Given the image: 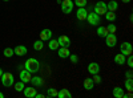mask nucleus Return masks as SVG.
<instances>
[{
	"mask_svg": "<svg viewBox=\"0 0 133 98\" xmlns=\"http://www.w3.org/2000/svg\"><path fill=\"white\" fill-rule=\"evenodd\" d=\"M4 2H8V0H4Z\"/></svg>",
	"mask_w": 133,
	"mask_h": 98,
	"instance_id": "nucleus-40",
	"label": "nucleus"
},
{
	"mask_svg": "<svg viewBox=\"0 0 133 98\" xmlns=\"http://www.w3.org/2000/svg\"><path fill=\"white\" fill-rule=\"evenodd\" d=\"M2 74H3V70H2V68H0V77H2Z\"/></svg>",
	"mask_w": 133,
	"mask_h": 98,
	"instance_id": "nucleus-39",
	"label": "nucleus"
},
{
	"mask_svg": "<svg viewBox=\"0 0 133 98\" xmlns=\"http://www.w3.org/2000/svg\"><path fill=\"white\" fill-rule=\"evenodd\" d=\"M3 54H4V57H12L14 56V49H11V48H5L3 50Z\"/></svg>",
	"mask_w": 133,
	"mask_h": 98,
	"instance_id": "nucleus-28",
	"label": "nucleus"
},
{
	"mask_svg": "<svg viewBox=\"0 0 133 98\" xmlns=\"http://www.w3.org/2000/svg\"><path fill=\"white\" fill-rule=\"evenodd\" d=\"M92 80H93L95 84H101V81H103L101 76H100L98 73H97V74H93V78H92Z\"/></svg>",
	"mask_w": 133,
	"mask_h": 98,
	"instance_id": "nucleus-32",
	"label": "nucleus"
},
{
	"mask_svg": "<svg viewBox=\"0 0 133 98\" xmlns=\"http://www.w3.org/2000/svg\"><path fill=\"white\" fill-rule=\"evenodd\" d=\"M120 50H121L120 53H121V54H124L125 57L130 56L132 52H133L132 44H130V42H123V44H121V47H120Z\"/></svg>",
	"mask_w": 133,
	"mask_h": 98,
	"instance_id": "nucleus-6",
	"label": "nucleus"
},
{
	"mask_svg": "<svg viewBox=\"0 0 133 98\" xmlns=\"http://www.w3.org/2000/svg\"><path fill=\"white\" fill-rule=\"evenodd\" d=\"M105 19L108 21H115L116 20V13L112 12V11H107V13H105Z\"/></svg>",
	"mask_w": 133,
	"mask_h": 98,
	"instance_id": "nucleus-24",
	"label": "nucleus"
},
{
	"mask_svg": "<svg viewBox=\"0 0 133 98\" xmlns=\"http://www.w3.org/2000/svg\"><path fill=\"white\" fill-rule=\"evenodd\" d=\"M27 48L24 47V45H19V47H16L15 49H14V53L16 54V56H25V54H27Z\"/></svg>",
	"mask_w": 133,
	"mask_h": 98,
	"instance_id": "nucleus-15",
	"label": "nucleus"
},
{
	"mask_svg": "<svg viewBox=\"0 0 133 98\" xmlns=\"http://www.w3.org/2000/svg\"><path fill=\"white\" fill-rule=\"evenodd\" d=\"M73 4L77 7H85L87 5V0H73Z\"/></svg>",
	"mask_w": 133,
	"mask_h": 98,
	"instance_id": "nucleus-30",
	"label": "nucleus"
},
{
	"mask_svg": "<svg viewBox=\"0 0 133 98\" xmlns=\"http://www.w3.org/2000/svg\"><path fill=\"white\" fill-rule=\"evenodd\" d=\"M87 21L89 23V25H98L101 19H100V15L92 12V13H88L87 15Z\"/></svg>",
	"mask_w": 133,
	"mask_h": 98,
	"instance_id": "nucleus-5",
	"label": "nucleus"
},
{
	"mask_svg": "<svg viewBox=\"0 0 133 98\" xmlns=\"http://www.w3.org/2000/svg\"><path fill=\"white\" fill-rule=\"evenodd\" d=\"M107 11H108V8H107V3H104V2H97L96 5H95L93 12L97 13V15H105V13H107Z\"/></svg>",
	"mask_w": 133,
	"mask_h": 98,
	"instance_id": "nucleus-4",
	"label": "nucleus"
},
{
	"mask_svg": "<svg viewBox=\"0 0 133 98\" xmlns=\"http://www.w3.org/2000/svg\"><path fill=\"white\" fill-rule=\"evenodd\" d=\"M127 62H128V66H129V68H132V66H133V57H132V54H130V56H128Z\"/></svg>",
	"mask_w": 133,
	"mask_h": 98,
	"instance_id": "nucleus-34",
	"label": "nucleus"
},
{
	"mask_svg": "<svg viewBox=\"0 0 133 98\" xmlns=\"http://www.w3.org/2000/svg\"><path fill=\"white\" fill-rule=\"evenodd\" d=\"M125 89L128 92H132L133 90V81H132V78H127L125 80Z\"/></svg>",
	"mask_w": 133,
	"mask_h": 98,
	"instance_id": "nucleus-26",
	"label": "nucleus"
},
{
	"mask_svg": "<svg viewBox=\"0 0 133 98\" xmlns=\"http://www.w3.org/2000/svg\"><path fill=\"white\" fill-rule=\"evenodd\" d=\"M69 58H71V61H72L73 64H77V62H79V57H77L76 54H69Z\"/></svg>",
	"mask_w": 133,
	"mask_h": 98,
	"instance_id": "nucleus-33",
	"label": "nucleus"
},
{
	"mask_svg": "<svg viewBox=\"0 0 133 98\" xmlns=\"http://www.w3.org/2000/svg\"><path fill=\"white\" fill-rule=\"evenodd\" d=\"M121 2H124V3H129L130 0H121Z\"/></svg>",
	"mask_w": 133,
	"mask_h": 98,
	"instance_id": "nucleus-38",
	"label": "nucleus"
},
{
	"mask_svg": "<svg viewBox=\"0 0 133 98\" xmlns=\"http://www.w3.org/2000/svg\"><path fill=\"white\" fill-rule=\"evenodd\" d=\"M57 97L59 98H71L72 97V93L68 89H61L60 92H57Z\"/></svg>",
	"mask_w": 133,
	"mask_h": 98,
	"instance_id": "nucleus-17",
	"label": "nucleus"
},
{
	"mask_svg": "<svg viewBox=\"0 0 133 98\" xmlns=\"http://www.w3.org/2000/svg\"><path fill=\"white\" fill-rule=\"evenodd\" d=\"M0 98H4V94H3L2 92H0Z\"/></svg>",
	"mask_w": 133,
	"mask_h": 98,
	"instance_id": "nucleus-37",
	"label": "nucleus"
},
{
	"mask_svg": "<svg viewBox=\"0 0 133 98\" xmlns=\"http://www.w3.org/2000/svg\"><path fill=\"white\" fill-rule=\"evenodd\" d=\"M43 97H45V95H44V94H37V93L35 95V98H43Z\"/></svg>",
	"mask_w": 133,
	"mask_h": 98,
	"instance_id": "nucleus-36",
	"label": "nucleus"
},
{
	"mask_svg": "<svg viewBox=\"0 0 133 98\" xmlns=\"http://www.w3.org/2000/svg\"><path fill=\"white\" fill-rule=\"evenodd\" d=\"M88 72H89V74H97L100 73V65L97 62H91L89 65H88Z\"/></svg>",
	"mask_w": 133,
	"mask_h": 98,
	"instance_id": "nucleus-11",
	"label": "nucleus"
},
{
	"mask_svg": "<svg viewBox=\"0 0 133 98\" xmlns=\"http://www.w3.org/2000/svg\"><path fill=\"white\" fill-rule=\"evenodd\" d=\"M113 95H115L116 98H124L125 92H124L123 88H120V86H116V88L113 89Z\"/></svg>",
	"mask_w": 133,
	"mask_h": 98,
	"instance_id": "nucleus-16",
	"label": "nucleus"
},
{
	"mask_svg": "<svg viewBox=\"0 0 133 98\" xmlns=\"http://www.w3.org/2000/svg\"><path fill=\"white\" fill-rule=\"evenodd\" d=\"M31 84H32V86H35V88H37V86H41L44 82H43V78H40V77H32L31 78V81H29Z\"/></svg>",
	"mask_w": 133,
	"mask_h": 98,
	"instance_id": "nucleus-20",
	"label": "nucleus"
},
{
	"mask_svg": "<svg viewBox=\"0 0 133 98\" xmlns=\"http://www.w3.org/2000/svg\"><path fill=\"white\" fill-rule=\"evenodd\" d=\"M43 47H44V44H43L41 40H37V41L33 42V49H35V50H41Z\"/></svg>",
	"mask_w": 133,
	"mask_h": 98,
	"instance_id": "nucleus-27",
	"label": "nucleus"
},
{
	"mask_svg": "<svg viewBox=\"0 0 133 98\" xmlns=\"http://www.w3.org/2000/svg\"><path fill=\"white\" fill-rule=\"evenodd\" d=\"M31 74H32V73H29L28 70L21 69V70H20V73H19V76H20V81H23L24 84L29 82V81H31V78H32V76H31Z\"/></svg>",
	"mask_w": 133,
	"mask_h": 98,
	"instance_id": "nucleus-8",
	"label": "nucleus"
},
{
	"mask_svg": "<svg viewBox=\"0 0 133 98\" xmlns=\"http://www.w3.org/2000/svg\"><path fill=\"white\" fill-rule=\"evenodd\" d=\"M107 8H108V11H112V12H116V9L118 8V4H117L116 0H110L109 3H107Z\"/></svg>",
	"mask_w": 133,
	"mask_h": 98,
	"instance_id": "nucleus-19",
	"label": "nucleus"
},
{
	"mask_svg": "<svg viewBox=\"0 0 133 98\" xmlns=\"http://www.w3.org/2000/svg\"><path fill=\"white\" fill-rule=\"evenodd\" d=\"M93 86H95V82H93L92 78H85L84 80V89L85 90H92Z\"/></svg>",
	"mask_w": 133,
	"mask_h": 98,
	"instance_id": "nucleus-18",
	"label": "nucleus"
},
{
	"mask_svg": "<svg viewBox=\"0 0 133 98\" xmlns=\"http://www.w3.org/2000/svg\"><path fill=\"white\" fill-rule=\"evenodd\" d=\"M96 32H97V35H98L100 37H107L108 33H109L108 29H107V27H98Z\"/></svg>",
	"mask_w": 133,
	"mask_h": 98,
	"instance_id": "nucleus-22",
	"label": "nucleus"
},
{
	"mask_svg": "<svg viewBox=\"0 0 133 98\" xmlns=\"http://www.w3.org/2000/svg\"><path fill=\"white\" fill-rule=\"evenodd\" d=\"M125 76H127V78H132V70L129 69V70L125 73Z\"/></svg>",
	"mask_w": 133,
	"mask_h": 98,
	"instance_id": "nucleus-35",
	"label": "nucleus"
},
{
	"mask_svg": "<svg viewBox=\"0 0 133 98\" xmlns=\"http://www.w3.org/2000/svg\"><path fill=\"white\" fill-rule=\"evenodd\" d=\"M107 29H108V32H109V33H116V25L115 24H112V23H110L109 25H107Z\"/></svg>",
	"mask_w": 133,
	"mask_h": 98,
	"instance_id": "nucleus-31",
	"label": "nucleus"
},
{
	"mask_svg": "<svg viewBox=\"0 0 133 98\" xmlns=\"http://www.w3.org/2000/svg\"><path fill=\"white\" fill-rule=\"evenodd\" d=\"M57 53H59V57H61V58H68L71 54L69 48H65V47H59Z\"/></svg>",
	"mask_w": 133,
	"mask_h": 98,
	"instance_id": "nucleus-14",
	"label": "nucleus"
},
{
	"mask_svg": "<svg viewBox=\"0 0 133 98\" xmlns=\"http://www.w3.org/2000/svg\"><path fill=\"white\" fill-rule=\"evenodd\" d=\"M105 44H107V47H110V48L116 47L117 37L115 36V33H108V36L105 37Z\"/></svg>",
	"mask_w": 133,
	"mask_h": 98,
	"instance_id": "nucleus-7",
	"label": "nucleus"
},
{
	"mask_svg": "<svg viewBox=\"0 0 133 98\" xmlns=\"http://www.w3.org/2000/svg\"><path fill=\"white\" fill-rule=\"evenodd\" d=\"M49 39H52V31L48 29V28L43 29L41 33H40V40H41V41H47V40H49Z\"/></svg>",
	"mask_w": 133,
	"mask_h": 98,
	"instance_id": "nucleus-13",
	"label": "nucleus"
},
{
	"mask_svg": "<svg viewBox=\"0 0 133 98\" xmlns=\"http://www.w3.org/2000/svg\"><path fill=\"white\" fill-rule=\"evenodd\" d=\"M24 69L28 70L29 73H37L40 69V62L36 58H28L24 64Z\"/></svg>",
	"mask_w": 133,
	"mask_h": 98,
	"instance_id": "nucleus-1",
	"label": "nucleus"
},
{
	"mask_svg": "<svg viewBox=\"0 0 133 98\" xmlns=\"http://www.w3.org/2000/svg\"><path fill=\"white\" fill-rule=\"evenodd\" d=\"M61 11L65 13V15H68V13H71L72 11H73V3H72V0H63L61 2Z\"/></svg>",
	"mask_w": 133,
	"mask_h": 98,
	"instance_id": "nucleus-3",
	"label": "nucleus"
},
{
	"mask_svg": "<svg viewBox=\"0 0 133 98\" xmlns=\"http://www.w3.org/2000/svg\"><path fill=\"white\" fill-rule=\"evenodd\" d=\"M48 48H49L51 50H57V49H59V42H57V40H55V39H49Z\"/></svg>",
	"mask_w": 133,
	"mask_h": 98,
	"instance_id": "nucleus-23",
	"label": "nucleus"
},
{
	"mask_svg": "<svg viewBox=\"0 0 133 98\" xmlns=\"http://www.w3.org/2000/svg\"><path fill=\"white\" fill-rule=\"evenodd\" d=\"M0 78H2V84H3V86H5V88H9V86H12L14 82H15V78H14V74H12V73H3Z\"/></svg>",
	"mask_w": 133,
	"mask_h": 98,
	"instance_id": "nucleus-2",
	"label": "nucleus"
},
{
	"mask_svg": "<svg viewBox=\"0 0 133 98\" xmlns=\"http://www.w3.org/2000/svg\"><path fill=\"white\" fill-rule=\"evenodd\" d=\"M24 92V95L27 98H33L36 95V89H35V86H28V88H24L23 89Z\"/></svg>",
	"mask_w": 133,
	"mask_h": 98,
	"instance_id": "nucleus-12",
	"label": "nucleus"
},
{
	"mask_svg": "<svg viewBox=\"0 0 133 98\" xmlns=\"http://www.w3.org/2000/svg\"><path fill=\"white\" fill-rule=\"evenodd\" d=\"M125 56L124 54H121V53H118V54H116L115 56V62L117 64V65H124L125 64Z\"/></svg>",
	"mask_w": 133,
	"mask_h": 98,
	"instance_id": "nucleus-21",
	"label": "nucleus"
},
{
	"mask_svg": "<svg viewBox=\"0 0 133 98\" xmlns=\"http://www.w3.org/2000/svg\"><path fill=\"white\" fill-rule=\"evenodd\" d=\"M87 15H88V11L85 9V7H79V9H77V12H76L77 20H80V21L87 20Z\"/></svg>",
	"mask_w": 133,
	"mask_h": 98,
	"instance_id": "nucleus-9",
	"label": "nucleus"
},
{
	"mask_svg": "<svg viewBox=\"0 0 133 98\" xmlns=\"http://www.w3.org/2000/svg\"><path fill=\"white\" fill-rule=\"evenodd\" d=\"M47 97H57V90L53 89V88L48 89L47 90Z\"/></svg>",
	"mask_w": 133,
	"mask_h": 98,
	"instance_id": "nucleus-29",
	"label": "nucleus"
},
{
	"mask_svg": "<svg viewBox=\"0 0 133 98\" xmlns=\"http://www.w3.org/2000/svg\"><path fill=\"white\" fill-rule=\"evenodd\" d=\"M14 85H15V90H16V92H23V89L25 88L23 81H19V82H16V84L14 82Z\"/></svg>",
	"mask_w": 133,
	"mask_h": 98,
	"instance_id": "nucleus-25",
	"label": "nucleus"
},
{
	"mask_svg": "<svg viewBox=\"0 0 133 98\" xmlns=\"http://www.w3.org/2000/svg\"><path fill=\"white\" fill-rule=\"evenodd\" d=\"M57 42H59V47L69 48V45H71V40H69V37H68V36H65V35L60 36V37L57 39Z\"/></svg>",
	"mask_w": 133,
	"mask_h": 98,
	"instance_id": "nucleus-10",
	"label": "nucleus"
}]
</instances>
